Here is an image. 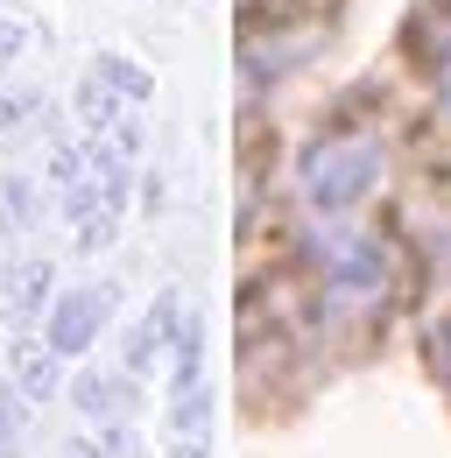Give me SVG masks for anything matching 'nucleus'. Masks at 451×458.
Returning <instances> with one entry per match:
<instances>
[{
  "mask_svg": "<svg viewBox=\"0 0 451 458\" xmlns=\"http://www.w3.org/2000/svg\"><path fill=\"white\" fill-rule=\"evenodd\" d=\"M99 325H106V289H56L50 310H43V339H50L64 360L99 339Z\"/></svg>",
  "mask_w": 451,
  "mask_h": 458,
  "instance_id": "obj_1",
  "label": "nucleus"
},
{
  "mask_svg": "<svg viewBox=\"0 0 451 458\" xmlns=\"http://www.w3.org/2000/svg\"><path fill=\"white\" fill-rule=\"evenodd\" d=\"M7 381L29 402H50L56 388H64V352H56L43 332H14V339H7Z\"/></svg>",
  "mask_w": 451,
  "mask_h": 458,
  "instance_id": "obj_2",
  "label": "nucleus"
},
{
  "mask_svg": "<svg viewBox=\"0 0 451 458\" xmlns=\"http://www.w3.org/2000/svg\"><path fill=\"white\" fill-rule=\"evenodd\" d=\"M141 374H127V367H85L78 381H71V409L78 416H92V423H106V416H134L141 409V388H134Z\"/></svg>",
  "mask_w": 451,
  "mask_h": 458,
  "instance_id": "obj_3",
  "label": "nucleus"
},
{
  "mask_svg": "<svg viewBox=\"0 0 451 458\" xmlns=\"http://www.w3.org/2000/svg\"><path fill=\"white\" fill-rule=\"evenodd\" d=\"M120 106H127V99L113 92L106 78H99V71H85V85H78V120H85L92 134H106L113 120H120Z\"/></svg>",
  "mask_w": 451,
  "mask_h": 458,
  "instance_id": "obj_4",
  "label": "nucleus"
},
{
  "mask_svg": "<svg viewBox=\"0 0 451 458\" xmlns=\"http://www.w3.org/2000/svg\"><path fill=\"white\" fill-rule=\"evenodd\" d=\"M21 423H29V395L0 381V458H21Z\"/></svg>",
  "mask_w": 451,
  "mask_h": 458,
  "instance_id": "obj_5",
  "label": "nucleus"
},
{
  "mask_svg": "<svg viewBox=\"0 0 451 458\" xmlns=\"http://www.w3.org/2000/svg\"><path fill=\"white\" fill-rule=\"evenodd\" d=\"M92 71H99V78H106L113 92H120V99H127V106H141V99H149V92H156V85H149V71H141V64H127V57H99V64H92Z\"/></svg>",
  "mask_w": 451,
  "mask_h": 458,
  "instance_id": "obj_6",
  "label": "nucleus"
},
{
  "mask_svg": "<svg viewBox=\"0 0 451 458\" xmlns=\"http://www.w3.org/2000/svg\"><path fill=\"white\" fill-rule=\"evenodd\" d=\"M85 445H92L99 458H141V437H134V423H127V416H106Z\"/></svg>",
  "mask_w": 451,
  "mask_h": 458,
  "instance_id": "obj_7",
  "label": "nucleus"
},
{
  "mask_svg": "<svg viewBox=\"0 0 451 458\" xmlns=\"http://www.w3.org/2000/svg\"><path fill=\"white\" fill-rule=\"evenodd\" d=\"M0 198H7V212H14L7 226H36V198H29V183H21V176H0Z\"/></svg>",
  "mask_w": 451,
  "mask_h": 458,
  "instance_id": "obj_8",
  "label": "nucleus"
},
{
  "mask_svg": "<svg viewBox=\"0 0 451 458\" xmlns=\"http://www.w3.org/2000/svg\"><path fill=\"white\" fill-rule=\"evenodd\" d=\"M29 43H36V29H29L21 14H0V64H14Z\"/></svg>",
  "mask_w": 451,
  "mask_h": 458,
  "instance_id": "obj_9",
  "label": "nucleus"
},
{
  "mask_svg": "<svg viewBox=\"0 0 451 458\" xmlns=\"http://www.w3.org/2000/svg\"><path fill=\"white\" fill-rule=\"evenodd\" d=\"M56 458H99V452H92L85 437H71V445H64V452H56Z\"/></svg>",
  "mask_w": 451,
  "mask_h": 458,
  "instance_id": "obj_10",
  "label": "nucleus"
}]
</instances>
